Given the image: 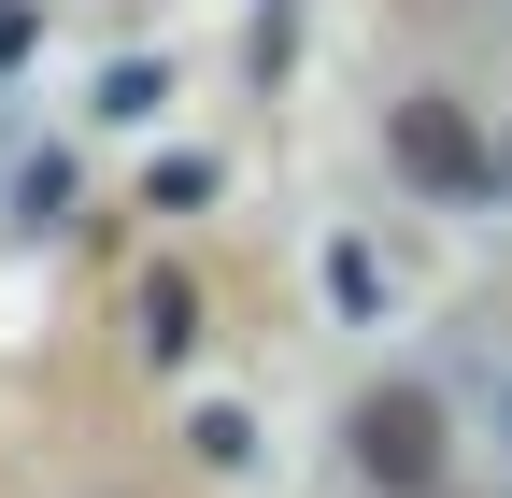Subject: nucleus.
<instances>
[{"mask_svg": "<svg viewBox=\"0 0 512 498\" xmlns=\"http://www.w3.org/2000/svg\"><path fill=\"white\" fill-rule=\"evenodd\" d=\"M143 356H185V285H143Z\"/></svg>", "mask_w": 512, "mask_h": 498, "instance_id": "3", "label": "nucleus"}, {"mask_svg": "<svg viewBox=\"0 0 512 498\" xmlns=\"http://www.w3.org/2000/svg\"><path fill=\"white\" fill-rule=\"evenodd\" d=\"M399 171L456 185V200H470V185H498V157H484V129H470L456 100H399Z\"/></svg>", "mask_w": 512, "mask_h": 498, "instance_id": "2", "label": "nucleus"}, {"mask_svg": "<svg viewBox=\"0 0 512 498\" xmlns=\"http://www.w3.org/2000/svg\"><path fill=\"white\" fill-rule=\"evenodd\" d=\"M15 43H29V0H0V57H15Z\"/></svg>", "mask_w": 512, "mask_h": 498, "instance_id": "5", "label": "nucleus"}, {"mask_svg": "<svg viewBox=\"0 0 512 498\" xmlns=\"http://www.w3.org/2000/svg\"><path fill=\"white\" fill-rule=\"evenodd\" d=\"M484 413H498V456H512V356L484 370Z\"/></svg>", "mask_w": 512, "mask_h": 498, "instance_id": "4", "label": "nucleus"}, {"mask_svg": "<svg viewBox=\"0 0 512 498\" xmlns=\"http://www.w3.org/2000/svg\"><path fill=\"white\" fill-rule=\"evenodd\" d=\"M356 470H370L384 498H427V484H441V399H427V385H370V399H356Z\"/></svg>", "mask_w": 512, "mask_h": 498, "instance_id": "1", "label": "nucleus"}]
</instances>
